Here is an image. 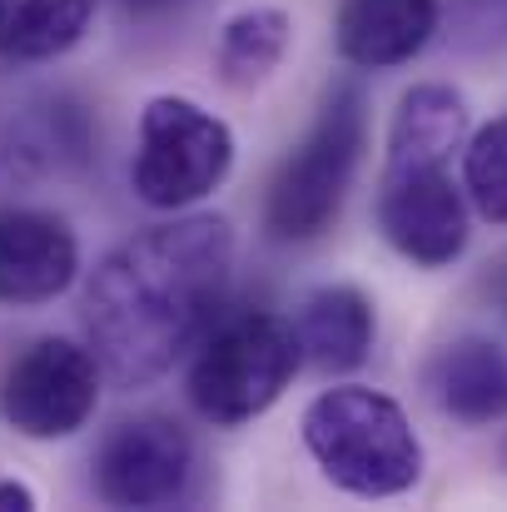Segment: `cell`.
<instances>
[{
	"label": "cell",
	"mask_w": 507,
	"mask_h": 512,
	"mask_svg": "<svg viewBox=\"0 0 507 512\" xmlns=\"http://www.w3.org/2000/svg\"><path fill=\"white\" fill-rule=\"evenodd\" d=\"M463 184L483 219L507 224V115L463 145Z\"/></svg>",
	"instance_id": "17"
},
{
	"label": "cell",
	"mask_w": 507,
	"mask_h": 512,
	"mask_svg": "<svg viewBox=\"0 0 507 512\" xmlns=\"http://www.w3.org/2000/svg\"><path fill=\"white\" fill-rule=\"evenodd\" d=\"M115 5H125L130 15H165V10L184 5V0H115Z\"/></svg>",
	"instance_id": "19"
},
{
	"label": "cell",
	"mask_w": 507,
	"mask_h": 512,
	"mask_svg": "<svg viewBox=\"0 0 507 512\" xmlns=\"http://www.w3.org/2000/svg\"><path fill=\"white\" fill-rule=\"evenodd\" d=\"M90 15L95 0H0V60H55L85 35Z\"/></svg>",
	"instance_id": "15"
},
{
	"label": "cell",
	"mask_w": 507,
	"mask_h": 512,
	"mask_svg": "<svg viewBox=\"0 0 507 512\" xmlns=\"http://www.w3.org/2000/svg\"><path fill=\"white\" fill-rule=\"evenodd\" d=\"M294 373H299V343L289 319H274L264 309H239L219 314L204 329V339L194 343L189 398L199 418L239 428L264 408H274Z\"/></svg>",
	"instance_id": "3"
},
{
	"label": "cell",
	"mask_w": 507,
	"mask_h": 512,
	"mask_svg": "<svg viewBox=\"0 0 507 512\" xmlns=\"http://www.w3.org/2000/svg\"><path fill=\"white\" fill-rule=\"evenodd\" d=\"M90 130L75 105H45V115L5 125L0 135V179H35L85 160Z\"/></svg>",
	"instance_id": "14"
},
{
	"label": "cell",
	"mask_w": 507,
	"mask_h": 512,
	"mask_svg": "<svg viewBox=\"0 0 507 512\" xmlns=\"http://www.w3.org/2000/svg\"><path fill=\"white\" fill-rule=\"evenodd\" d=\"M463 15H468L473 30L507 35V0H463Z\"/></svg>",
	"instance_id": "18"
},
{
	"label": "cell",
	"mask_w": 507,
	"mask_h": 512,
	"mask_svg": "<svg viewBox=\"0 0 507 512\" xmlns=\"http://www.w3.org/2000/svg\"><path fill=\"white\" fill-rule=\"evenodd\" d=\"M438 15V0H343L334 45L358 70H393L423 55L438 30Z\"/></svg>",
	"instance_id": "10"
},
{
	"label": "cell",
	"mask_w": 507,
	"mask_h": 512,
	"mask_svg": "<svg viewBox=\"0 0 507 512\" xmlns=\"http://www.w3.org/2000/svg\"><path fill=\"white\" fill-rule=\"evenodd\" d=\"M428 393L433 403L468 423L488 428L507 418V348L493 339H453L443 343L428 363Z\"/></svg>",
	"instance_id": "11"
},
{
	"label": "cell",
	"mask_w": 507,
	"mask_h": 512,
	"mask_svg": "<svg viewBox=\"0 0 507 512\" xmlns=\"http://www.w3.org/2000/svg\"><path fill=\"white\" fill-rule=\"evenodd\" d=\"M75 274L80 244L60 214L0 209V304H50L75 284Z\"/></svg>",
	"instance_id": "9"
},
{
	"label": "cell",
	"mask_w": 507,
	"mask_h": 512,
	"mask_svg": "<svg viewBox=\"0 0 507 512\" xmlns=\"http://www.w3.org/2000/svg\"><path fill=\"white\" fill-rule=\"evenodd\" d=\"M289 329L299 343V363L319 373H353L373 348V304L348 284H329L299 304Z\"/></svg>",
	"instance_id": "13"
},
{
	"label": "cell",
	"mask_w": 507,
	"mask_h": 512,
	"mask_svg": "<svg viewBox=\"0 0 507 512\" xmlns=\"http://www.w3.org/2000/svg\"><path fill=\"white\" fill-rule=\"evenodd\" d=\"M304 448L324 478L353 498H398L423 478V448L408 413L363 383L324 388L309 403Z\"/></svg>",
	"instance_id": "2"
},
{
	"label": "cell",
	"mask_w": 507,
	"mask_h": 512,
	"mask_svg": "<svg viewBox=\"0 0 507 512\" xmlns=\"http://www.w3.org/2000/svg\"><path fill=\"white\" fill-rule=\"evenodd\" d=\"M363 140H368V105L363 90L353 80H338L319 105L314 130L304 135V145L279 165L269 199H264V229L279 244H304L319 239L343 209V194L358 174L363 160Z\"/></svg>",
	"instance_id": "4"
},
{
	"label": "cell",
	"mask_w": 507,
	"mask_h": 512,
	"mask_svg": "<svg viewBox=\"0 0 507 512\" xmlns=\"http://www.w3.org/2000/svg\"><path fill=\"white\" fill-rule=\"evenodd\" d=\"M468 145V110L463 95L448 85H418L398 100L393 130H388V170H448V160Z\"/></svg>",
	"instance_id": "12"
},
{
	"label": "cell",
	"mask_w": 507,
	"mask_h": 512,
	"mask_svg": "<svg viewBox=\"0 0 507 512\" xmlns=\"http://www.w3.org/2000/svg\"><path fill=\"white\" fill-rule=\"evenodd\" d=\"M234 269V229L219 214H184L125 239L85 289V343L120 388L165 378L219 319Z\"/></svg>",
	"instance_id": "1"
},
{
	"label": "cell",
	"mask_w": 507,
	"mask_h": 512,
	"mask_svg": "<svg viewBox=\"0 0 507 512\" xmlns=\"http://www.w3.org/2000/svg\"><path fill=\"white\" fill-rule=\"evenodd\" d=\"M284 50H289V15L274 5H254L234 15L219 35V80L234 90H249L274 75Z\"/></svg>",
	"instance_id": "16"
},
{
	"label": "cell",
	"mask_w": 507,
	"mask_h": 512,
	"mask_svg": "<svg viewBox=\"0 0 507 512\" xmlns=\"http://www.w3.org/2000/svg\"><path fill=\"white\" fill-rule=\"evenodd\" d=\"M194 483V438L165 418L140 413L105 433L95 448V493L110 508H169Z\"/></svg>",
	"instance_id": "7"
},
{
	"label": "cell",
	"mask_w": 507,
	"mask_h": 512,
	"mask_svg": "<svg viewBox=\"0 0 507 512\" xmlns=\"http://www.w3.org/2000/svg\"><path fill=\"white\" fill-rule=\"evenodd\" d=\"M378 229L408 264L423 269H443L468 249V209L448 170L383 174Z\"/></svg>",
	"instance_id": "8"
},
{
	"label": "cell",
	"mask_w": 507,
	"mask_h": 512,
	"mask_svg": "<svg viewBox=\"0 0 507 512\" xmlns=\"http://www.w3.org/2000/svg\"><path fill=\"white\" fill-rule=\"evenodd\" d=\"M100 363L90 343L35 339L0 373V418L20 438H70L100 403Z\"/></svg>",
	"instance_id": "6"
},
{
	"label": "cell",
	"mask_w": 507,
	"mask_h": 512,
	"mask_svg": "<svg viewBox=\"0 0 507 512\" xmlns=\"http://www.w3.org/2000/svg\"><path fill=\"white\" fill-rule=\"evenodd\" d=\"M234 165V135L219 115L199 110L194 100L160 95L140 115V150H135V194L150 209H189L224 184Z\"/></svg>",
	"instance_id": "5"
}]
</instances>
